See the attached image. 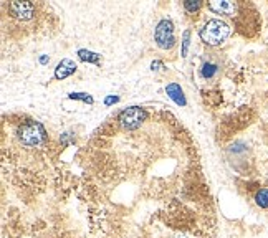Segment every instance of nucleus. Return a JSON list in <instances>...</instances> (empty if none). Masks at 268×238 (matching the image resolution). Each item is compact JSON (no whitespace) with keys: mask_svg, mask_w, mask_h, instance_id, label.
Returning a JSON list of instances; mask_svg holds the SVG:
<instances>
[{"mask_svg":"<svg viewBox=\"0 0 268 238\" xmlns=\"http://www.w3.org/2000/svg\"><path fill=\"white\" fill-rule=\"evenodd\" d=\"M255 200H257V204L262 208H268V189L258 190L257 195H255Z\"/></svg>","mask_w":268,"mask_h":238,"instance_id":"10","label":"nucleus"},{"mask_svg":"<svg viewBox=\"0 0 268 238\" xmlns=\"http://www.w3.org/2000/svg\"><path fill=\"white\" fill-rule=\"evenodd\" d=\"M189 36H190L189 30H185V32H184V40H182V56L187 55V48H189Z\"/></svg>","mask_w":268,"mask_h":238,"instance_id":"13","label":"nucleus"},{"mask_svg":"<svg viewBox=\"0 0 268 238\" xmlns=\"http://www.w3.org/2000/svg\"><path fill=\"white\" fill-rule=\"evenodd\" d=\"M152 70H161V66H162V63L161 62H152Z\"/></svg>","mask_w":268,"mask_h":238,"instance_id":"16","label":"nucleus"},{"mask_svg":"<svg viewBox=\"0 0 268 238\" xmlns=\"http://www.w3.org/2000/svg\"><path fill=\"white\" fill-rule=\"evenodd\" d=\"M167 94H169V98L174 100L177 104H181V106H185L184 93H182V89H181V86H179V85H176V83L169 85V86H167Z\"/></svg>","mask_w":268,"mask_h":238,"instance_id":"8","label":"nucleus"},{"mask_svg":"<svg viewBox=\"0 0 268 238\" xmlns=\"http://www.w3.org/2000/svg\"><path fill=\"white\" fill-rule=\"evenodd\" d=\"M118 101H119L118 96H108L106 101H104V103H106V104H113V103H118Z\"/></svg>","mask_w":268,"mask_h":238,"instance_id":"15","label":"nucleus"},{"mask_svg":"<svg viewBox=\"0 0 268 238\" xmlns=\"http://www.w3.org/2000/svg\"><path fill=\"white\" fill-rule=\"evenodd\" d=\"M80 58L83 60V62H91V63H98L100 62V55L93 53V51H88V50H80L78 51Z\"/></svg>","mask_w":268,"mask_h":238,"instance_id":"9","label":"nucleus"},{"mask_svg":"<svg viewBox=\"0 0 268 238\" xmlns=\"http://www.w3.org/2000/svg\"><path fill=\"white\" fill-rule=\"evenodd\" d=\"M200 2H185L184 4V7H185V10L187 12H190V13H194V12H197L199 9H200Z\"/></svg>","mask_w":268,"mask_h":238,"instance_id":"14","label":"nucleus"},{"mask_svg":"<svg viewBox=\"0 0 268 238\" xmlns=\"http://www.w3.org/2000/svg\"><path fill=\"white\" fill-rule=\"evenodd\" d=\"M40 62H42V63H47V62H48V58H47V56H42V58H40Z\"/></svg>","mask_w":268,"mask_h":238,"instance_id":"17","label":"nucleus"},{"mask_svg":"<svg viewBox=\"0 0 268 238\" xmlns=\"http://www.w3.org/2000/svg\"><path fill=\"white\" fill-rule=\"evenodd\" d=\"M74 70H76V65H74V63L71 62V60L65 58V60H62V62H60L58 66H56V70H55V78L63 80V78H66V76H70L71 73H74Z\"/></svg>","mask_w":268,"mask_h":238,"instance_id":"7","label":"nucleus"},{"mask_svg":"<svg viewBox=\"0 0 268 238\" xmlns=\"http://www.w3.org/2000/svg\"><path fill=\"white\" fill-rule=\"evenodd\" d=\"M70 98L71 100H81L85 103H93V98H91V96H88L86 93H71Z\"/></svg>","mask_w":268,"mask_h":238,"instance_id":"12","label":"nucleus"},{"mask_svg":"<svg viewBox=\"0 0 268 238\" xmlns=\"http://www.w3.org/2000/svg\"><path fill=\"white\" fill-rule=\"evenodd\" d=\"M208 9L214 10L215 13L222 15H234L237 10V5L228 0H215V2H208Z\"/></svg>","mask_w":268,"mask_h":238,"instance_id":"6","label":"nucleus"},{"mask_svg":"<svg viewBox=\"0 0 268 238\" xmlns=\"http://www.w3.org/2000/svg\"><path fill=\"white\" fill-rule=\"evenodd\" d=\"M215 73H217V66H215V65H212V63H205L204 65L202 74H204L205 78H212Z\"/></svg>","mask_w":268,"mask_h":238,"instance_id":"11","label":"nucleus"},{"mask_svg":"<svg viewBox=\"0 0 268 238\" xmlns=\"http://www.w3.org/2000/svg\"><path fill=\"white\" fill-rule=\"evenodd\" d=\"M230 35V27L222 20H208L204 25V28L200 30V38L205 42L207 45H220L223 43Z\"/></svg>","mask_w":268,"mask_h":238,"instance_id":"1","label":"nucleus"},{"mask_svg":"<svg viewBox=\"0 0 268 238\" xmlns=\"http://www.w3.org/2000/svg\"><path fill=\"white\" fill-rule=\"evenodd\" d=\"M18 137L24 144L27 146H39L43 143L45 139V129L40 123H27L24 126H20L18 129Z\"/></svg>","mask_w":268,"mask_h":238,"instance_id":"2","label":"nucleus"},{"mask_svg":"<svg viewBox=\"0 0 268 238\" xmlns=\"http://www.w3.org/2000/svg\"><path fill=\"white\" fill-rule=\"evenodd\" d=\"M10 12L20 20H30L33 17V5L30 2H13L10 4Z\"/></svg>","mask_w":268,"mask_h":238,"instance_id":"5","label":"nucleus"},{"mask_svg":"<svg viewBox=\"0 0 268 238\" xmlns=\"http://www.w3.org/2000/svg\"><path fill=\"white\" fill-rule=\"evenodd\" d=\"M156 43L159 45L161 48L164 50H169L174 47V27H173V22L170 20H162L161 24L156 28Z\"/></svg>","mask_w":268,"mask_h":238,"instance_id":"4","label":"nucleus"},{"mask_svg":"<svg viewBox=\"0 0 268 238\" xmlns=\"http://www.w3.org/2000/svg\"><path fill=\"white\" fill-rule=\"evenodd\" d=\"M147 117V113L139 106H132V108H128L124 109L121 114H119V123L124 129H138L143 121Z\"/></svg>","mask_w":268,"mask_h":238,"instance_id":"3","label":"nucleus"}]
</instances>
